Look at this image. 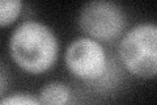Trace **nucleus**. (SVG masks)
Segmentation results:
<instances>
[{
  "label": "nucleus",
  "instance_id": "obj_1",
  "mask_svg": "<svg viewBox=\"0 0 157 105\" xmlns=\"http://www.w3.org/2000/svg\"><path fill=\"white\" fill-rule=\"evenodd\" d=\"M9 51L14 63L24 71L42 74L55 64L59 42L54 30L36 20L24 21L9 38Z\"/></svg>",
  "mask_w": 157,
  "mask_h": 105
},
{
  "label": "nucleus",
  "instance_id": "obj_2",
  "mask_svg": "<svg viewBox=\"0 0 157 105\" xmlns=\"http://www.w3.org/2000/svg\"><path fill=\"white\" fill-rule=\"evenodd\" d=\"M119 57L135 76L151 79L157 74V26L141 22L127 32L119 43Z\"/></svg>",
  "mask_w": 157,
  "mask_h": 105
},
{
  "label": "nucleus",
  "instance_id": "obj_3",
  "mask_svg": "<svg viewBox=\"0 0 157 105\" xmlns=\"http://www.w3.org/2000/svg\"><path fill=\"white\" fill-rule=\"evenodd\" d=\"M78 25L88 36L100 41H111L121 36L126 25L122 8L113 2H88L78 13Z\"/></svg>",
  "mask_w": 157,
  "mask_h": 105
},
{
  "label": "nucleus",
  "instance_id": "obj_4",
  "mask_svg": "<svg viewBox=\"0 0 157 105\" xmlns=\"http://www.w3.org/2000/svg\"><path fill=\"white\" fill-rule=\"evenodd\" d=\"M66 66L81 80H98L107 71V54L104 46L90 37H78L68 45Z\"/></svg>",
  "mask_w": 157,
  "mask_h": 105
},
{
  "label": "nucleus",
  "instance_id": "obj_5",
  "mask_svg": "<svg viewBox=\"0 0 157 105\" xmlns=\"http://www.w3.org/2000/svg\"><path fill=\"white\" fill-rule=\"evenodd\" d=\"M71 99V89L64 83H47L39 91V101L42 105H67Z\"/></svg>",
  "mask_w": 157,
  "mask_h": 105
},
{
  "label": "nucleus",
  "instance_id": "obj_6",
  "mask_svg": "<svg viewBox=\"0 0 157 105\" xmlns=\"http://www.w3.org/2000/svg\"><path fill=\"white\" fill-rule=\"evenodd\" d=\"M22 3L18 0H0V26L13 24L20 16Z\"/></svg>",
  "mask_w": 157,
  "mask_h": 105
},
{
  "label": "nucleus",
  "instance_id": "obj_7",
  "mask_svg": "<svg viewBox=\"0 0 157 105\" xmlns=\"http://www.w3.org/2000/svg\"><path fill=\"white\" fill-rule=\"evenodd\" d=\"M0 105H42L38 99L29 93H12L0 100Z\"/></svg>",
  "mask_w": 157,
  "mask_h": 105
},
{
  "label": "nucleus",
  "instance_id": "obj_8",
  "mask_svg": "<svg viewBox=\"0 0 157 105\" xmlns=\"http://www.w3.org/2000/svg\"><path fill=\"white\" fill-rule=\"evenodd\" d=\"M7 84H8V74H7V70L6 67L2 64L0 62V96L4 93L7 88Z\"/></svg>",
  "mask_w": 157,
  "mask_h": 105
}]
</instances>
